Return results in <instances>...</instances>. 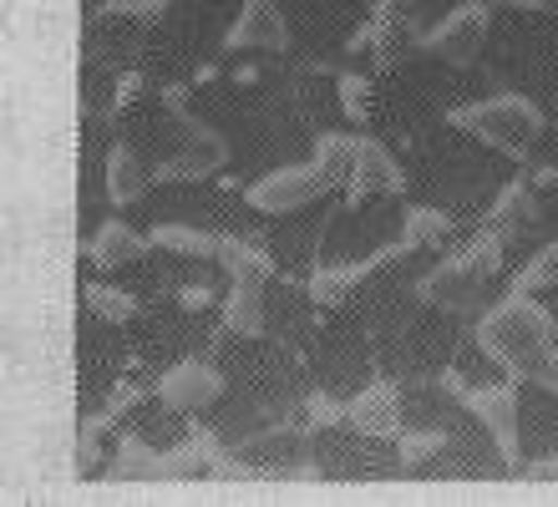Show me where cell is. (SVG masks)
Segmentation results:
<instances>
[{
  "instance_id": "1",
  "label": "cell",
  "mask_w": 558,
  "mask_h": 507,
  "mask_svg": "<svg viewBox=\"0 0 558 507\" xmlns=\"http://www.w3.org/2000/svg\"><path fill=\"white\" fill-rule=\"evenodd\" d=\"M554 346V315L544 304H533L529 290L502 294L483 319H477V350L493 365H502L513 381H529L533 361Z\"/></svg>"
},
{
  "instance_id": "2",
  "label": "cell",
  "mask_w": 558,
  "mask_h": 507,
  "mask_svg": "<svg viewBox=\"0 0 558 507\" xmlns=\"http://www.w3.org/2000/svg\"><path fill=\"white\" fill-rule=\"evenodd\" d=\"M452 122L462 132H472L477 143L498 147L502 158H529L533 137L544 132V112H538L529 97H518V92H502V97H487V101H472V107H457Z\"/></svg>"
},
{
  "instance_id": "3",
  "label": "cell",
  "mask_w": 558,
  "mask_h": 507,
  "mask_svg": "<svg viewBox=\"0 0 558 507\" xmlns=\"http://www.w3.org/2000/svg\"><path fill=\"white\" fill-rule=\"evenodd\" d=\"M325 189H330V183L320 178L315 162H290V168H275V173H265L259 183H250V203L259 214H294V208H305V203L320 198Z\"/></svg>"
},
{
  "instance_id": "4",
  "label": "cell",
  "mask_w": 558,
  "mask_h": 507,
  "mask_svg": "<svg viewBox=\"0 0 558 507\" xmlns=\"http://www.w3.org/2000/svg\"><path fill=\"white\" fill-rule=\"evenodd\" d=\"M483 36H487V5L483 0H468V5H457V11L441 15L437 26L422 36V46L437 61L462 67V61H472L477 51H483Z\"/></svg>"
},
{
  "instance_id": "5",
  "label": "cell",
  "mask_w": 558,
  "mask_h": 507,
  "mask_svg": "<svg viewBox=\"0 0 558 507\" xmlns=\"http://www.w3.org/2000/svg\"><path fill=\"white\" fill-rule=\"evenodd\" d=\"M462 406H468V417L483 421V432L498 442L502 462H513L518 457V391H513V381H508V386H472Z\"/></svg>"
},
{
  "instance_id": "6",
  "label": "cell",
  "mask_w": 558,
  "mask_h": 507,
  "mask_svg": "<svg viewBox=\"0 0 558 507\" xmlns=\"http://www.w3.org/2000/svg\"><path fill=\"white\" fill-rule=\"evenodd\" d=\"M483 269L462 254V259H447L437 264L432 275L422 279V300L437 304V310H447V315H472L477 310V290H483Z\"/></svg>"
},
{
  "instance_id": "7",
  "label": "cell",
  "mask_w": 558,
  "mask_h": 507,
  "mask_svg": "<svg viewBox=\"0 0 558 507\" xmlns=\"http://www.w3.org/2000/svg\"><path fill=\"white\" fill-rule=\"evenodd\" d=\"M158 396L173 411H208L223 396V376L204 361H178L158 376Z\"/></svg>"
},
{
  "instance_id": "8",
  "label": "cell",
  "mask_w": 558,
  "mask_h": 507,
  "mask_svg": "<svg viewBox=\"0 0 558 507\" xmlns=\"http://www.w3.org/2000/svg\"><path fill=\"white\" fill-rule=\"evenodd\" d=\"M290 31L279 15V0H244L234 31L223 36V51H284Z\"/></svg>"
},
{
  "instance_id": "9",
  "label": "cell",
  "mask_w": 558,
  "mask_h": 507,
  "mask_svg": "<svg viewBox=\"0 0 558 507\" xmlns=\"http://www.w3.org/2000/svg\"><path fill=\"white\" fill-rule=\"evenodd\" d=\"M345 189H351V203L371 198V193H401L407 189V173H401V162L376 137H355V173Z\"/></svg>"
},
{
  "instance_id": "10",
  "label": "cell",
  "mask_w": 558,
  "mask_h": 507,
  "mask_svg": "<svg viewBox=\"0 0 558 507\" xmlns=\"http://www.w3.org/2000/svg\"><path fill=\"white\" fill-rule=\"evenodd\" d=\"M401 391L391 386V381H376V386H366V391L351 401V432L361 436H381V442H391V436H401Z\"/></svg>"
},
{
  "instance_id": "11",
  "label": "cell",
  "mask_w": 558,
  "mask_h": 507,
  "mask_svg": "<svg viewBox=\"0 0 558 507\" xmlns=\"http://www.w3.org/2000/svg\"><path fill=\"white\" fill-rule=\"evenodd\" d=\"M397 254H407V244H401V249H381V254H371L366 264H330V269H320V275L310 279V300H315V304H340L345 294L355 290V285H361V279H371L386 259H397Z\"/></svg>"
},
{
  "instance_id": "12",
  "label": "cell",
  "mask_w": 558,
  "mask_h": 507,
  "mask_svg": "<svg viewBox=\"0 0 558 507\" xmlns=\"http://www.w3.org/2000/svg\"><path fill=\"white\" fill-rule=\"evenodd\" d=\"M147 244H153V239H143L137 229H128L122 218H107L102 229H97V239L87 244V259L97 264V269H122V264H133Z\"/></svg>"
},
{
  "instance_id": "13",
  "label": "cell",
  "mask_w": 558,
  "mask_h": 507,
  "mask_svg": "<svg viewBox=\"0 0 558 507\" xmlns=\"http://www.w3.org/2000/svg\"><path fill=\"white\" fill-rule=\"evenodd\" d=\"M147 183H153V173H147V162L137 158V147L118 143L107 153V198L112 203H137L147 193Z\"/></svg>"
},
{
  "instance_id": "14",
  "label": "cell",
  "mask_w": 558,
  "mask_h": 507,
  "mask_svg": "<svg viewBox=\"0 0 558 507\" xmlns=\"http://www.w3.org/2000/svg\"><path fill=\"white\" fill-rule=\"evenodd\" d=\"M265 279H234V290L223 300V325L234 335H259L265 330Z\"/></svg>"
},
{
  "instance_id": "15",
  "label": "cell",
  "mask_w": 558,
  "mask_h": 507,
  "mask_svg": "<svg viewBox=\"0 0 558 507\" xmlns=\"http://www.w3.org/2000/svg\"><path fill=\"white\" fill-rule=\"evenodd\" d=\"M533 214H538V203H533L529 183H508L498 193V203H493V214H487V229H498L502 239H518L533 224Z\"/></svg>"
},
{
  "instance_id": "16",
  "label": "cell",
  "mask_w": 558,
  "mask_h": 507,
  "mask_svg": "<svg viewBox=\"0 0 558 507\" xmlns=\"http://www.w3.org/2000/svg\"><path fill=\"white\" fill-rule=\"evenodd\" d=\"M112 478L118 482H158V478H168V451H153L147 442L128 436V442L118 447V457H112Z\"/></svg>"
},
{
  "instance_id": "17",
  "label": "cell",
  "mask_w": 558,
  "mask_h": 507,
  "mask_svg": "<svg viewBox=\"0 0 558 507\" xmlns=\"http://www.w3.org/2000/svg\"><path fill=\"white\" fill-rule=\"evenodd\" d=\"M214 259L234 279H275V259L259 244H250V239H234V233H219V254Z\"/></svg>"
},
{
  "instance_id": "18",
  "label": "cell",
  "mask_w": 558,
  "mask_h": 507,
  "mask_svg": "<svg viewBox=\"0 0 558 507\" xmlns=\"http://www.w3.org/2000/svg\"><path fill=\"white\" fill-rule=\"evenodd\" d=\"M147 239H153V249L178 254V259H214L219 254V239L204 229H189V224H158Z\"/></svg>"
},
{
  "instance_id": "19",
  "label": "cell",
  "mask_w": 558,
  "mask_h": 507,
  "mask_svg": "<svg viewBox=\"0 0 558 507\" xmlns=\"http://www.w3.org/2000/svg\"><path fill=\"white\" fill-rule=\"evenodd\" d=\"M315 168H320V178L330 189L351 183V173H355V137L351 132H320V143H315Z\"/></svg>"
},
{
  "instance_id": "20",
  "label": "cell",
  "mask_w": 558,
  "mask_h": 507,
  "mask_svg": "<svg viewBox=\"0 0 558 507\" xmlns=\"http://www.w3.org/2000/svg\"><path fill=\"white\" fill-rule=\"evenodd\" d=\"M452 239V218L441 214V208H412L407 224H401V244L407 249H437Z\"/></svg>"
},
{
  "instance_id": "21",
  "label": "cell",
  "mask_w": 558,
  "mask_h": 507,
  "mask_svg": "<svg viewBox=\"0 0 558 507\" xmlns=\"http://www.w3.org/2000/svg\"><path fill=\"white\" fill-rule=\"evenodd\" d=\"M441 451H452V436H441V432H401V467H407V472L432 467Z\"/></svg>"
},
{
  "instance_id": "22",
  "label": "cell",
  "mask_w": 558,
  "mask_h": 507,
  "mask_svg": "<svg viewBox=\"0 0 558 507\" xmlns=\"http://www.w3.org/2000/svg\"><path fill=\"white\" fill-rule=\"evenodd\" d=\"M87 310L97 319H112V325H122V319L137 315V300L128 290H118V285H87Z\"/></svg>"
},
{
  "instance_id": "23",
  "label": "cell",
  "mask_w": 558,
  "mask_h": 507,
  "mask_svg": "<svg viewBox=\"0 0 558 507\" xmlns=\"http://www.w3.org/2000/svg\"><path fill=\"white\" fill-rule=\"evenodd\" d=\"M340 107H345V117H351L355 128H366L371 122V82L366 76H355V72L340 76Z\"/></svg>"
},
{
  "instance_id": "24",
  "label": "cell",
  "mask_w": 558,
  "mask_h": 507,
  "mask_svg": "<svg viewBox=\"0 0 558 507\" xmlns=\"http://www.w3.org/2000/svg\"><path fill=\"white\" fill-rule=\"evenodd\" d=\"M508 244H513V239H502L498 229H487L483 239H477V244L468 249V259L477 264V269H483L487 279H493V275H502V259H508Z\"/></svg>"
},
{
  "instance_id": "25",
  "label": "cell",
  "mask_w": 558,
  "mask_h": 507,
  "mask_svg": "<svg viewBox=\"0 0 558 507\" xmlns=\"http://www.w3.org/2000/svg\"><path fill=\"white\" fill-rule=\"evenodd\" d=\"M544 285H558V239L544 249V254H533L529 259V269L518 275V290H544Z\"/></svg>"
},
{
  "instance_id": "26",
  "label": "cell",
  "mask_w": 558,
  "mask_h": 507,
  "mask_svg": "<svg viewBox=\"0 0 558 507\" xmlns=\"http://www.w3.org/2000/svg\"><path fill=\"white\" fill-rule=\"evenodd\" d=\"M336 426H351V406L330 401V396H315V401H310L305 432H336Z\"/></svg>"
},
{
  "instance_id": "27",
  "label": "cell",
  "mask_w": 558,
  "mask_h": 507,
  "mask_svg": "<svg viewBox=\"0 0 558 507\" xmlns=\"http://www.w3.org/2000/svg\"><path fill=\"white\" fill-rule=\"evenodd\" d=\"M208 478H219V482H254V478H259V467L239 462L234 451H219V457L208 462Z\"/></svg>"
},
{
  "instance_id": "28",
  "label": "cell",
  "mask_w": 558,
  "mask_h": 507,
  "mask_svg": "<svg viewBox=\"0 0 558 507\" xmlns=\"http://www.w3.org/2000/svg\"><path fill=\"white\" fill-rule=\"evenodd\" d=\"M529 381H533V386H544V391H554V396H558V346H548L544 355L533 361Z\"/></svg>"
},
{
  "instance_id": "29",
  "label": "cell",
  "mask_w": 558,
  "mask_h": 507,
  "mask_svg": "<svg viewBox=\"0 0 558 507\" xmlns=\"http://www.w3.org/2000/svg\"><path fill=\"white\" fill-rule=\"evenodd\" d=\"M133 406H143V381H122L118 396L107 401V411H112V417H128Z\"/></svg>"
},
{
  "instance_id": "30",
  "label": "cell",
  "mask_w": 558,
  "mask_h": 507,
  "mask_svg": "<svg viewBox=\"0 0 558 507\" xmlns=\"http://www.w3.org/2000/svg\"><path fill=\"white\" fill-rule=\"evenodd\" d=\"M162 11H168L162 0H137V5H133V11H128V15H133L137 26H158V21H162Z\"/></svg>"
},
{
  "instance_id": "31",
  "label": "cell",
  "mask_w": 558,
  "mask_h": 507,
  "mask_svg": "<svg viewBox=\"0 0 558 507\" xmlns=\"http://www.w3.org/2000/svg\"><path fill=\"white\" fill-rule=\"evenodd\" d=\"M137 97H143V76H122L118 82V107H133Z\"/></svg>"
},
{
  "instance_id": "32",
  "label": "cell",
  "mask_w": 558,
  "mask_h": 507,
  "mask_svg": "<svg viewBox=\"0 0 558 507\" xmlns=\"http://www.w3.org/2000/svg\"><path fill=\"white\" fill-rule=\"evenodd\" d=\"M214 304V290H204V285H189L183 290V310H208Z\"/></svg>"
},
{
  "instance_id": "33",
  "label": "cell",
  "mask_w": 558,
  "mask_h": 507,
  "mask_svg": "<svg viewBox=\"0 0 558 507\" xmlns=\"http://www.w3.org/2000/svg\"><path fill=\"white\" fill-rule=\"evenodd\" d=\"M529 478H538V482H558V451H554V457H544V462H533V467H529Z\"/></svg>"
},
{
  "instance_id": "34",
  "label": "cell",
  "mask_w": 558,
  "mask_h": 507,
  "mask_svg": "<svg viewBox=\"0 0 558 507\" xmlns=\"http://www.w3.org/2000/svg\"><path fill=\"white\" fill-rule=\"evenodd\" d=\"M133 5H137V0H107V11H118V15H128Z\"/></svg>"
},
{
  "instance_id": "35",
  "label": "cell",
  "mask_w": 558,
  "mask_h": 507,
  "mask_svg": "<svg viewBox=\"0 0 558 507\" xmlns=\"http://www.w3.org/2000/svg\"><path fill=\"white\" fill-rule=\"evenodd\" d=\"M508 5H523V11H533V5H544V0H508Z\"/></svg>"
},
{
  "instance_id": "36",
  "label": "cell",
  "mask_w": 558,
  "mask_h": 507,
  "mask_svg": "<svg viewBox=\"0 0 558 507\" xmlns=\"http://www.w3.org/2000/svg\"><path fill=\"white\" fill-rule=\"evenodd\" d=\"M397 5H401V0H397Z\"/></svg>"
}]
</instances>
